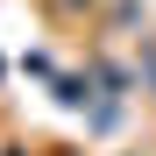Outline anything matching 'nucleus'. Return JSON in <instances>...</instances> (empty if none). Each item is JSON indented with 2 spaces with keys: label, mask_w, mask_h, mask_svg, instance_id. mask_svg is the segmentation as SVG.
<instances>
[{
  "label": "nucleus",
  "mask_w": 156,
  "mask_h": 156,
  "mask_svg": "<svg viewBox=\"0 0 156 156\" xmlns=\"http://www.w3.org/2000/svg\"><path fill=\"white\" fill-rule=\"evenodd\" d=\"M142 71H149V85H156V43H149V50H142Z\"/></svg>",
  "instance_id": "obj_1"
}]
</instances>
